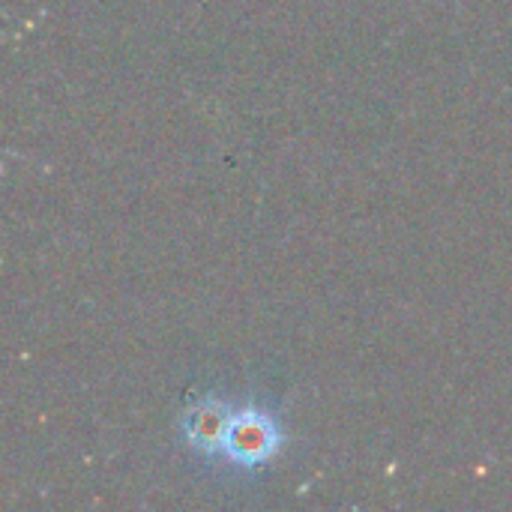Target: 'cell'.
Here are the masks:
<instances>
[{"label":"cell","instance_id":"6da1fadb","mask_svg":"<svg viewBox=\"0 0 512 512\" xmlns=\"http://www.w3.org/2000/svg\"><path fill=\"white\" fill-rule=\"evenodd\" d=\"M285 447V426L282 417L267 402H246L237 405L231 432L225 438L222 465L237 474H258L279 459Z\"/></svg>","mask_w":512,"mask_h":512},{"label":"cell","instance_id":"7a4b0ae2","mask_svg":"<svg viewBox=\"0 0 512 512\" xmlns=\"http://www.w3.org/2000/svg\"><path fill=\"white\" fill-rule=\"evenodd\" d=\"M234 414H237L234 399H225L216 393L201 396L198 402H192V408L180 420L183 444L207 462L213 459L222 462V450H225V438L231 432Z\"/></svg>","mask_w":512,"mask_h":512}]
</instances>
